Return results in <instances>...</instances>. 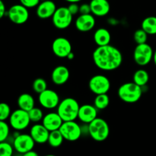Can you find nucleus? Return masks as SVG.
I'll return each instance as SVG.
<instances>
[{
    "label": "nucleus",
    "instance_id": "f257e3e1",
    "mask_svg": "<svg viewBox=\"0 0 156 156\" xmlns=\"http://www.w3.org/2000/svg\"><path fill=\"white\" fill-rule=\"evenodd\" d=\"M92 58L96 66L103 71L117 69L123 62L120 50L111 44L98 47L93 52Z\"/></svg>",
    "mask_w": 156,
    "mask_h": 156
},
{
    "label": "nucleus",
    "instance_id": "f03ea898",
    "mask_svg": "<svg viewBox=\"0 0 156 156\" xmlns=\"http://www.w3.org/2000/svg\"><path fill=\"white\" fill-rule=\"evenodd\" d=\"M80 106L77 101L73 98H66L59 102L57 111L64 121H73L78 118Z\"/></svg>",
    "mask_w": 156,
    "mask_h": 156
},
{
    "label": "nucleus",
    "instance_id": "7ed1b4c3",
    "mask_svg": "<svg viewBox=\"0 0 156 156\" xmlns=\"http://www.w3.org/2000/svg\"><path fill=\"white\" fill-rule=\"evenodd\" d=\"M142 87L135 82H126L120 85L117 91L118 97L125 103L134 104L138 101L143 95Z\"/></svg>",
    "mask_w": 156,
    "mask_h": 156
},
{
    "label": "nucleus",
    "instance_id": "20e7f679",
    "mask_svg": "<svg viewBox=\"0 0 156 156\" xmlns=\"http://www.w3.org/2000/svg\"><path fill=\"white\" fill-rule=\"evenodd\" d=\"M88 134L94 141H105L109 136V125L103 118L97 117L88 124Z\"/></svg>",
    "mask_w": 156,
    "mask_h": 156
},
{
    "label": "nucleus",
    "instance_id": "39448f33",
    "mask_svg": "<svg viewBox=\"0 0 156 156\" xmlns=\"http://www.w3.org/2000/svg\"><path fill=\"white\" fill-rule=\"evenodd\" d=\"M154 51L152 47L147 43L137 44L133 51V59L137 65L145 66L153 59Z\"/></svg>",
    "mask_w": 156,
    "mask_h": 156
},
{
    "label": "nucleus",
    "instance_id": "423d86ee",
    "mask_svg": "<svg viewBox=\"0 0 156 156\" xmlns=\"http://www.w3.org/2000/svg\"><path fill=\"white\" fill-rule=\"evenodd\" d=\"M9 120L11 127L16 131H21L27 129L31 122L28 112L20 108L12 113Z\"/></svg>",
    "mask_w": 156,
    "mask_h": 156
},
{
    "label": "nucleus",
    "instance_id": "0eeeda50",
    "mask_svg": "<svg viewBox=\"0 0 156 156\" xmlns=\"http://www.w3.org/2000/svg\"><path fill=\"white\" fill-rule=\"evenodd\" d=\"M73 15L69 10L68 7H59L52 17L53 24L58 29L63 30L70 26L73 22Z\"/></svg>",
    "mask_w": 156,
    "mask_h": 156
},
{
    "label": "nucleus",
    "instance_id": "6e6552de",
    "mask_svg": "<svg viewBox=\"0 0 156 156\" xmlns=\"http://www.w3.org/2000/svg\"><path fill=\"white\" fill-rule=\"evenodd\" d=\"M88 87L90 91L96 95L108 94L111 89V82L109 79L104 75H95L90 79Z\"/></svg>",
    "mask_w": 156,
    "mask_h": 156
},
{
    "label": "nucleus",
    "instance_id": "1a4fd4ad",
    "mask_svg": "<svg viewBox=\"0 0 156 156\" xmlns=\"http://www.w3.org/2000/svg\"><path fill=\"white\" fill-rule=\"evenodd\" d=\"M64 140L69 142L77 141L82 135V126H79L75 120L64 121L59 128Z\"/></svg>",
    "mask_w": 156,
    "mask_h": 156
},
{
    "label": "nucleus",
    "instance_id": "9d476101",
    "mask_svg": "<svg viewBox=\"0 0 156 156\" xmlns=\"http://www.w3.org/2000/svg\"><path fill=\"white\" fill-rule=\"evenodd\" d=\"M9 20L15 24H23L29 18V12L27 7L21 4H16L11 6L7 12Z\"/></svg>",
    "mask_w": 156,
    "mask_h": 156
},
{
    "label": "nucleus",
    "instance_id": "9b49d317",
    "mask_svg": "<svg viewBox=\"0 0 156 156\" xmlns=\"http://www.w3.org/2000/svg\"><path fill=\"white\" fill-rule=\"evenodd\" d=\"M35 142L30 134H18L15 136L13 146L15 150L20 154H24L33 150Z\"/></svg>",
    "mask_w": 156,
    "mask_h": 156
},
{
    "label": "nucleus",
    "instance_id": "f8f14e48",
    "mask_svg": "<svg viewBox=\"0 0 156 156\" xmlns=\"http://www.w3.org/2000/svg\"><path fill=\"white\" fill-rule=\"evenodd\" d=\"M52 50L57 57L66 58L68 55L73 52V47L71 43L67 38L59 37L53 41Z\"/></svg>",
    "mask_w": 156,
    "mask_h": 156
},
{
    "label": "nucleus",
    "instance_id": "ddd939ff",
    "mask_svg": "<svg viewBox=\"0 0 156 156\" xmlns=\"http://www.w3.org/2000/svg\"><path fill=\"white\" fill-rule=\"evenodd\" d=\"M38 101L41 106L46 109L52 110L57 108L59 102V97L57 93L52 89L45 90L39 94Z\"/></svg>",
    "mask_w": 156,
    "mask_h": 156
},
{
    "label": "nucleus",
    "instance_id": "4468645a",
    "mask_svg": "<svg viewBox=\"0 0 156 156\" xmlns=\"http://www.w3.org/2000/svg\"><path fill=\"white\" fill-rule=\"evenodd\" d=\"M57 9L54 2L51 0H45L40 2L37 6L36 14L41 19H48L52 18Z\"/></svg>",
    "mask_w": 156,
    "mask_h": 156
},
{
    "label": "nucleus",
    "instance_id": "2eb2a0df",
    "mask_svg": "<svg viewBox=\"0 0 156 156\" xmlns=\"http://www.w3.org/2000/svg\"><path fill=\"white\" fill-rule=\"evenodd\" d=\"M98 110L91 105H83L80 106L78 118L85 124H89L98 117Z\"/></svg>",
    "mask_w": 156,
    "mask_h": 156
},
{
    "label": "nucleus",
    "instance_id": "dca6fc26",
    "mask_svg": "<svg viewBox=\"0 0 156 156\" xmlns=\"http://www.w3.org/2000/svg\"><path fill=\"white\" fill-rule=\"evenodd\" d=\"M30 135L34 139V142L38 144H44L47 143L50 136V131L41 123H35L31 126Z\"/></svg>",
    "mask_w": 156,
    "mask_h": 156
},
{
    "label": "nucleus",
    "instance_id": "f3484780",
    "mask_svg": "<svg viewBox=\"0 0 156 156\" xmlns=\"http://www.w3.org/2000/svg\"><path fill=\"white\" fill-rule=\"evenodd\" d=\"M76 29L81 32H88L95 26V18L92 14L80 15L75 22Z\"/></svg>",
    "mask_w": 156,
    "mask_h": 156
},
{
    "label": "nucleus",
    "instance_id": "a211bd4d",
    "mask_svg": "<svg viewBox=\"0 0 156 156\" xmlns=\"http://www.w3.org/2000/svg\"><path fill=\"white\" fill-rule=\"evenodd\" d=\"M63 120L57 112H50L45 114L43 118L42 123L50 132L59 129Z\"/></svg>",
    "mask_w": 156,
    "mask_h": 156
},
{
    "label": "nucleus",
    "instance_id": "6ab92c4d",
    "mask_svg": "<svg viewBox=\"0 0 156 156\" xmlns=\"http://www.w3.org/2000/svg\"><path fill=\"white\" fill-rule=\"evenodd\" d=\"M69 70L65 66H58L53 69L51 74L52 82L56 85H62L69 79Z\"/></svg>",
    "mask_w": 156,
    "mask_h": 156
},
{
    "label": "nucleus",
    "instance_id": "aec40b11",
    "mask_svg": "<svg viewBox=\"0 0 156 156\" xmlns=\"http://www.w3.org/2000/svg\"><path fill=\"white\" fill-rule=\"evenodd\" d=\"M91 14L97 17H104L111 10V5L108 0H91L90 2Z\"/></svg>",
    "mask_w": 156,
    "mask_h": 156
},
{
    "label": "nucleus",
    "instance_id": "412c9836",
    "mask_svg": "<svg viewBox=\"0 0 156 156\" xmlns=\"http://www.w3.org/2000/svg\"><path fill=\"white\" fill-rule=\"evenodd\" d=\"M111 35L109 30L104 27H101L95 30L94 34V41L98 47L106 46L110 44Z\"/></svg>",
    "mask_w": 156,
    "mask_h": 156
},
{
    "label": "nucleus",
    "instance_id": "4be33fe9",
    "mask_svg": "<svg viewBox=\"0 0 156 156\" xmlns=\"http://www.w3.org/2000/svg\"><path fill=\"white\" fill-rule=\"evenodd\" d=\"M34 98L31 94L28 93H23L18 97L17 103L20 109L28 112L32 108H34Z\"/></svg>",
    "mask_w": 156,
    "mask_h": 156
},
{
    "label": "nucleus",
    "instance_id": "5701e85b",
    "mask_svg": "<svg viewBox=\"0 0 156 156\" xmlns=\"http://www.w3.org/2000/svg\"><path fill=\"white\" fill-rule=\"evenodd\" d=\"M133 80L136 85H140V87L147 85L149 80V75L146 70L140 69L134 73L133 76Z\"/></svg>",
    "mask_w": 156,
    "mask_h": 156
},
{
    "label": "nucleus",
    "instance_id": "b1692460",
    "mask_svg": "<svg viewBox=\"0 0 156 156\" xmlns=\"http://www.w3.org/2000/svg\"><path fill=\"white\" fill-rule=\"evenodd\" d=\"M141 27L149 35L156 34V16H149L145 18Z\"/></svg>",
    "mask_w": 156,
    "mask_h": 156
},
{
    "label": "nucleus",
    "instance_id": "393cba45",
    "mask_svg": "<svg viewBox=\"0 0 156 156\" xmlns=\"http://www.w3.org/2000/svg\"><path fill=\"white\" fill-rule=\"evenodd\" d=\"M63 140H64L62 133H61V132L59 131V129H57V130L50 132V136H49V139L47 143H48V144L50 145L51 147L58 148L62 144Z\"/></svg>",
    "mask_w": 156,
    "mask_h": 156
},
{
    "label": "nucleus",
    "instance_id": "a878e982",
    "mask_svg": "<svg viewBox=\"0 0 156 156\" xmlns=\"http://www.w3.org/2000/svg\"><path fill=\"white\" fill-rule=\"evenodd\" d=\"M110 104V98L108 94H101L96 95L94 100V105L98 110L102 111L106 109Z\"/></svg>",
    "mask_w": 156,
    "mask_h": 156
},
{
    "label": "nucleus",
    "instance_id": "bb28decb",
    "mask_svg": "<svg viewBox=\"0 0 156 156\" xmlns=\"http://www.w3.org/2000/svg\"><path fill=\"white\" fill-rule=\"evenodd\" d=\"M28 114L30 121L35 123H37L40 121H42L43 118L44 117V112H43L42 110L39 108H36V107H34L30 111H28Z\"/></svg>",
    "mask_w": 156,
    "mask_h": 156
},
{
    "label": "nucleus",
    "instance_id": "cd10ccee",
    "mask_svg": "<svg viewBox=\"0 0 156 156\" xmlns=\"http://www.w3.org/2000/svg\"><path fill=\"white\" fill-rule=\"evenodd\" d=\"M33 90L37 94H41L47 89V83L43 78H37L33 82Z\"/></svg>",
    "mask_w": 156,
    "mask_h": 156
},
{
    "label": "nucleus",
    "instance_id": "c85d7f7f",
    "mask_svg": "<svg viewBox=\"0 0 156 156\" xmlns=\"http://www.w3.org/2000/svg\"><path fill=\"white\" fill-rule=\"evenodd\" d=\"M13 145L8 142H1L0 143V156H12L14 152Z\"/></svg>",
    "mask_w": 156,
    "mask_h": 156
},
{
    "label": "nucleus",
    "instance_id": "c756f323",
    "mask_svg": "<svg viewBox=\"0 0 156 156\" xmlns=\"http://www.w3.org/2000/svg\"><path fill=\"white\" fill-rule=\"evenodd\" d=\"M148 35L149 34L143 29H138L133 34L134 41L137 44H145V43L147 42Z\"/></svg>",
    "mask_w": 156,
    "mask_h": 156
},
{
    "label": "nucleus",
    "instance_id": "7c9ffc66",
    "mask_svg": "<svg viewBox=\"0 0 156 156\" xmlns=\"http://www.w3.org/2000/svg\"><path fill=\"white\" fill-rule=\"evenodd\" d=\"M10 124L6 123V121L0 120V142H5L9 138L10 133Z\"/></svg>",
    "mask_w": 156,
    "mask_h": 156
},
{
    "label": "nucleus",
    "instance_id": "2f4dec72",
    "mask_svg": "<svg viewBox=\"0 0 156 156\" xmlns=\"http://www.w3.org/2000/svg\"><path fill=\"white\" fill-rule=\"evenodd\" d=\"M12 112H11V108L8 104L1 103L0 105V120L5 121L7 119H9Z\"/></svg>",
    "mask_w": 156,
    "mask_h": 156
},
{
    "label": "nucleus",
    "instance_id": "473e14b6",
    "mask_svg": "<svg viewBox=\"0 0 156 156\" xmlns=\"http://www.w3.org/2000/svg\"><path fill=\"white\" fill-rule=\"evenodd\" d=\"M20 3L27 9L37 7L40 4L41 0H19Z\"/></svg>",
    "mask_w": 156,
    "mask_h": 156
},
{
    "label": "nucleus",
    "instance_id": "72a5a7b5",
    "mask_svg": "<svg viewBox=\"0 0 156 156\" xmlns=\"http://www.w3.org/2000/svg\"><path fill=\"white\" fill-rule=\"evenodd\" d=\"M79 13L81 15H87V14H91V9L90 4L88 3H84L82 4L79 7Z\"/></svg>",
    "mask_w": 156,
    "mask_h": 156
},
{
    "label": "nucleus",
    "instance_id": "f704fd0d",
    "mask_svg": "<svg viewBox=\"0 0 156 156\" xmlns=\"http://www.w3.org/2000/svg\"><path fill=\"white\" fill-rule=\"evenodd\" d=\"M79 7L80 6L77 4V3H70L69 5L68 6V9L69 12L73 15H76L79 12Z\"/></svg>",
    "mask_w": 156,
    "mask_h": 156
},
{
    "label": "nucleus",
    "instance_id": "c9c22d12",
    "mask_svg": "<svg viewBox=\"0 0 156 156\" xmlns=\"http://www.w3.org/2000/svg\"><path fill=\"white\" fill-rule=\"evenodd\" d=\"M7 12L5 9L4 2L2 1H0V18H3L5 15H7Z\"/></svg>",
    "mask_w": 156,
    "mask_h": 156
},
{
    "label": "nucleus",
    "instance_id": "e433bc0d",
    "mask_svg": "<svg viewBox=\"0 0 156 156\" xmlns=\"http://www.w3.org/2000/svg\"><path fill=\"white\" fill-rule=\"evenodd\" d=\"M21 156H39L37 152H36L35 151L31 150L29 151V152H25L24 154H21Z\"/></svg>",
    "mask_w": 156,
    "mask_h": 156
},
{
    "label": "nucleus",
    "instance_id": "4c0bfd02",
    "mask_svg": "<svg viewBox=\"0 0 156 156\" xmlns=\"http://www.w3.org/2000/svg\"><path fill=\"white\" fill-rule=\"evenodd\" d=\"M74 57H75L74 53H73V52H71V53L68 55V56H67L66 58L69 59V60H72V59H74Z\"/></svg>",
    "mask_w": 156,
    "mask_h": 156
},
{
    "label": "nucleus",
    "instance_id": "58836bf2",
    "mask_svg": "<svg viewBox=\"0 0 156 156\" xmlns=\"http://www.w3.org/2000/svg\"><path fill=\"white\" fill-rule=\"evenodd\" d=\"M65 1L68 2L69 3H78L79 2L82 1V0H65Z\"/></svg>",
    "mask_w": 156,
    "mask_h": 156
},
{
    "label": "nucleus",
    "instance_id": "ea45409f",
    "mask_svg": "<svg viewBox=\"0 0 156 156\" xmlns=\"http://www.w3.org/2000/svg\"><path fill=\"white\" fill-rule=\"evenodd\" d=\"M152 60H153L154 63H155V66H156V50H155V51H154V55H153V59H152Z\"/></svg>",
    "mask_w": 156,
    "mask_h": 156
},
{
    "label": "nucleus",
    "instance_id": "a19ab883",
    "mask_svg": "<svg viewBox=\"0 0 156 156\" xmlns=\"http://www.w3.org/2000/svg\"><path fill=\"white\" fill-rule=\"evenodd\" d=\"M44 156H56V155H52V154H49V155H44Z\"/></svg>",
    "mask_w": 156,
    "mask_h": 156
},
{
    "label": "nucleus",
    "instance_id": "79ce46f5",
    "mask_svg": "<svg viewBox=\"0 0 156 156\" xmlns=\"http://www.w3.org/2000/svg\"><path fill=\"white\" fill-rule=\"evenodd\" d=\"M41 1H45V0H41Z\"/></svg>",
    "mask_w": 156,
    "mask_h": 156
}]
</instances>
